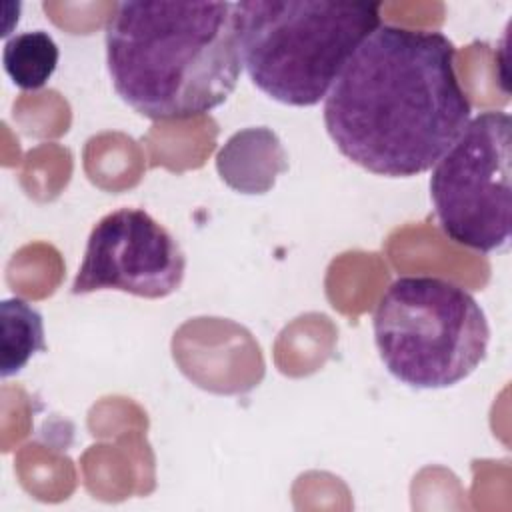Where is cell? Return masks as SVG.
<instances>
[{
  "label": "cell",
  "instance_id": "1",
  "mask_svg": "<svg viewBox=\"0 0 512 512\" xmlns=\"http://www.w3.org/2000/svg\"><path fill=\"white\" fill-rule=\"evenodd\" d=\"M440 30L380 24L352 54L328 96L324 126L356 166L388 178L430 170L472 118Z\"/></svg>",
  "mask_w": 512,
  "mask_h": 512
},
{
  "label": "cell",
  "instance_id": "2",
  "mask_svg": "<svg viewBox=\"0 0 512 512\" xmlns=\"http://www.w3.org/2000/svg\"><path fill=\"white\" fill-rule=\"evenodd\" d=\"M104 42L116 94L154 122L218 108L244 68L236 2H118Z\"/></svg>",
  "mask_w": 512,
  "mask_h": 512
},
{
  "label": "cell",
  "instance_id": "3",
  "mask_svg": "<svg viewBox=\"0 0 512 512\" xmlns=\"http://www.w3.org/2000/svg\"><path fill=\"white\" fill-rule=\"evenodd\" d=\"M380 2L240 0L242 66L286 106L324 100L358 46L382 24Z\"/></svg>",
  "mask_w": 512,
  "mask_h": 512
},
{
  "label": "cell",
  "instance_id": "4",
  "mask_svg": "<svg viewBox=\"0 0 512 512\" xmlns=\"http://www.w3.org/2000/svg\"><path fill=\"white\" fill-rule=\"evenodd\" d=\"M374 342L386 370L410 388H448L486 358L488 318L462 286L438 276H400L380 296Z\"/></svg>",
  "mask_w": 512,
  "mask_h": 512
},
{
  "label": "cell",
  "instance_id": "5",
  "mask_svg": "<svg viewBox=\"0 0 512 512\" xmlns=\"http://www.w3.org/2000/svg\"><path fill=\"white\" fill-rule=\"evenodd\" d=\"M510 130L508 112L484 110L432 166L430 198L442 232L484 254L510 244Z\"/></svg>",
  "mask_w": 512,
  "mask_h": 512
},
{
  "label": "cell",
  "instance_id": "6",
  "mask_svg": "<svg viewBox=\"0 0 512 512\" xmlns=\"http://www.w3.org/2000/svg\"><path fill=\"white\" fill-rule=\"evenodd\" d=\"M186 256L176 238L142 208L124 206L90 230L72 294L120 290L158 300L184 280Z\"/></svg>",
  "mask_w": 512,
  "mask_h": 512
},
{
  "label": "cell",
  "instance_id": "7",
  "mask_svg": "<svg viewBox=\"0 0 512 512\" xmlns=\"http://www.w3.org/2000/svg\"><path fill=\"white\" fill-rule=\"evenodd\" d=\"M220 178L242 194L268 192L276 176L288 170L286 150L266 126L244 128L228 138L216 156Z\"/></svg>",
  "mask_w": 512,
  "mask_h": 512
},
{
  "label": "cell",
  "instance_id": "8",
  "mask_svg": "<svg viewBox=\"0 0 512 512\" xmlns=\"http://www.w3.org/2000/svg\"><path fill=\"white\" fill-rule=\"evenodd\" d=\"M0 376L18 374L28 360L46 350L42 314L22 298H6L0 304Z\"/></svg>",
  "mask_w": 512,
  "mask_h": 512
},
{
  "label": "cell",
  "instance_id": "9",
  "mask_svg": "<svg viewBox=\"0 0 512 512\" xmlns=\"http://www.w3.org/2000/svg\"><path fill=\"white\" fill-rule=\"evenodd\" d=\"M58 46L44 30L22 32L4 42L2 64L14 86L22 90L42 88L58 64Z\"/></svg>",
  "mask_w": 512,
  "mask_h": 512
}]
</instances>
